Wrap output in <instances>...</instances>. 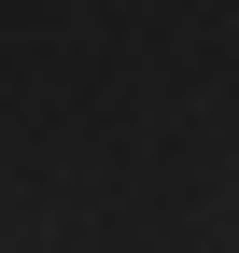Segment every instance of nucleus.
I'll return each mask as SVG.
<instances>
[]
</instances>
